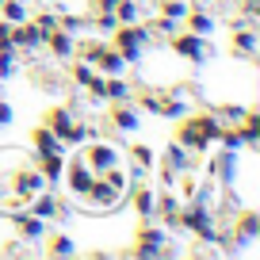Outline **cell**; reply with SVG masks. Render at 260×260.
I'll return each instance as SVG.
<instances>
[{"label":"cell","instance_id":"23","mask_svg":"<svg viewBox=\"0 0 260 260\" xmlns=\"http://www.w3.org/2000/svg\"><path fill=\"white\" fill-rule=\"evenodd\" d=\"M31 146H35V153H65V149H69V146L54 134V130L46 126V122L31 126Z\"/></svg>","mask_w":260,"mask_h":260},{"label":"cell","instance_id":"21","mask_svg":"<svg viewBox=\"0 0 260 260\" xmlns=\"http://www.w3.org/2000/svg\"><path fill=\"white\" fill-rule=\"evenodd\" d=\"M35 169L42 172L46 187L61 184V176H65V153H35Z\"/></svg>","mask_w":260,"mask_h":260},{"label":"cell","instance_id":"24","mask_svg":"<svg viewBox=\"0 0 260 260\" xmlns=\"http://www.w3.org/2000/svg\"><path fill=\"white\" fill-rule=\"evenodd\" d=\"M237 130H241V142H245V149H256L260 146V111L256 107H245V115H241V122H237Z\"/></svg>","mask_w":260,"mask_h":260},{"label":"cell","instance_id":"2","mask_svg":"<svg viewBox=\"0 0 260 260\" xmlns=\"http://www.w3.org/2000/svg\"><path fill=\"white\" fill-rule=\"evenodd\" d=\"M169 230L157 218H138V230H134V245L126 249V256H142V260H157V256H176L172 249Z\"/></svg>","mask_w":260,"mask_h":260},{"label":"cell","instance_id":"29","mask_svg":"<svg viewBox=\"0 0 260 260\" xmlns=\"http://www.w3.org/2000/svg\"><path fill=\"white\" fill-rule=\"evenodd\" d=\"M214 146L230 149V153H241V149H245V142H241V130H237V126H222V130H218V142H214Z\"/></svg>","mask_w":260,"mask_h":260},{"label":"cell","instance_id":"37","mask_svg":"<svg viewBox=\"0 0 260 260\" xmlns=\"http://www.w3.org/2000/svg\"><path fill=\"white\" fill-rule=\"evenodd\" d=\"M214 115L222 119V126H237L245 115V104H222V107H214Z\"/></svg>","mask_w":260,"mask_h":260},{"label":"cell","instance_id":"18","mask_svg":"<svg viewBox=\"0 0 260 260\" xmlns=\"http://www.w3.org/2000/svg\"><path fill=\"white\" fill-rule=\"evenodd\" d=\"M42 46L50 50V54L57 57V61H69V57H77V35L61 31V27H54V31L42 39Z\"/></svg>","mask_w":260,"mask_h":260},{"label":"cell","instance_id":"39","mask_svg":"<svg viewBox=\"0 0 260 260\" xmlns=\"http://www.w3.org/2000/svg\"><path fill=\"white\" fill-rule=\"evenodd\" d=\"M12 122H16V107L8 100H0V126H12Z\"/></svg>","mask_w":260,"mask_h":260},{"label":"cell","instance_id":"31","mask_svg":"<svg viewBox=\"0 0 260 260\" xmlns=\"http://www.w3.org/2000/svg\"><path fill=\"white\" fill-rule=\"evenodd\" d=\"M115 16H119V23H142V4L138 0H119Z\"/></svg>","mask_w":260,"mask_h":260},{"label":"cell","instance_id":"41","mask_svg":"<svg viewBox=\"0 0 260 260\" xmlns=\"http://www.w3.org/2000/svg\"><path fill=\"white\" fill-rule=\"evenodd\" d=\"M0 256H27V249H23V245H4Z\"/></svg>","mask_w":260,"mask_h":260},{"label":"cell","instance_id":"43","mask_svg":"<svg viewBox=\"0 0 260 260\" xmlns=\"http://www.w3.org/2000/svg\"><path fill=\"white\" fill-rule=\"evenodd\" d=\"M241 4H260V0H241Z\"/></svg>","mask_w":260,"mask_h":260},{"label":"cell","instance_id":"34","mask_svg":"<svg viewBox=\"0 0 260 260\" xmlns=\"http://www.w3.org/2000/svg\"><path fill=\"white\" fill-rule=\"evenodd\" d=\"M19 50H0V81H12L19 73Z\"/></svg>","mask_w":260,"mask_h":260},{"label":"cell","instance_id":"9","mask_svg":"<svg viewBox=\"0 0 260 260\" xmlns=\"http://www.w3.org/2000/svg\"><path fill=\"white\" fill-rule=\"evenodd\" d=\"M230 50H234V57H241V61H252L260 50V35L256 27H252V19H237L234 27H230Z\"/></svg>","mask_w":260,"mask_h":260},{"label":"cell","instance_id":"25","mask_svg":"<svg viewBox=\"0 0 260 260\" xmlns=\"http://www.w3.org/2000/svg\"><path fill=\"white\" fill-rule=\"evenodd\" d=\"M42 249H46V256H61V260L81 252V249H77V241H73L69 234H46V237H42Z\"/></svg>","mask_w":260,"mask_h":260},{"label":"cell","instance_id":"38","mask_svg":"<svg viewBox=\"0 0 260 260\" xmlns=\"http://www.w3.org/2000/svg\"><path fill=\"white\" fill-rule=\"evenodd\" d=\"M57 27H61V31H69V35H77V31H84V27H88V19H84V16H61V12H57Z\"/></svg>","mask_w":260,"mask_h":260},{"label":"cell","instance_id":"26","mask_svg":"<svg viewBox=\"0 0 260 260\" xmlns=\"http://www.w3.org/2000/svg\"><path fill=\"white\" fill-rule=\"evenodd\" d=\"M130 165H134V169H142V172L149 176V172H153V165H157V149L146 146V142H134V146H130Z\"/></svg>","mask_w":260,"mask_h":260},{"label":"cell","instance_id":"1","mask_svg":"<svg viewBox=\"0 0 260 260\" xmlns=\"http://www.w3.org/2000/svg\"><path fill=\"white\" fill-rule=\"evenodd\" d=\"M218 130H222V119L214 111H203V107H195V111L180 115L176 119V130H172V138L187 149L191 157H207L218 142Z\"/></svg>","mask_w":260,"mask_h":260},{"label":"cell","instance_id":"42","mask_svg":"<svg viewBox=\"0 0 260 260\" xmlns=\"http://www.w3.org/2000/svg\"><path fill=\"white\" fill-rule=\"evenodd\" d=\"M115 4H119V0H92V8H96V12H115Z\"/></svg>","mask_w":260,"mask_h":260},{"label":"cell","instance_id":"44","mask_svg":"<svg viewBox=\"0 0 260 260\" xmlns=\"http://www.w3.org/2000/svg\"><path fill=\"white\" fill-rule=\"evenodd\" d=\"M138 4H149V0H138Z\"/></svg>","mask_w":260,"mask_h":260},{"label":"cell","instance_id":"6","mask_svg":"<svg viewBox=\"0 0 260 260\" xmlns=\"http://www.w3.org/2000/svg\"><path fill=\"white\" fill-rule=\"evenodd\" d=\"M81 57L92 61V69L100 77H122L126 73V61H122V54L111 42H88V46H81Z\"/></svg>","mask_w":260,"mask_h":260},{"label":"cell","instance_id":"19","mask_svg":"<svg viewBox=\"0 0 260 260\" xmlns=\"http://www.w3.org/2000/svg\"><path fill=\"white\" fill-rule=\"evenodd\" d=\"M12 46L23 50V54H35V50H42V31L31 23V19H23V23H12Z\"/></svg>","mask_w":260,"mask_h":260},{"label":"cell","instance_id":"14","mask_svg":"<svg viewBox=\"0 0 260 260\" xmlns=\"http://www.w3.org/2000/svg\"><path fill=\"white\" fill-rule=\"evenodd\" d=\"M27 211L31 214H39V218H46V222H61L65 218V207H61V199H57L50 187H42V191H35L31 199H27Z\"/></svg>","mask_w":260,"mask_h":260},{"label":"cell","instance_id":"27","mask_svg":"<svg viewBox=\"0 0 260 260\" xmlns=\"http://www.w3.org/2000/svg\"><path fill=\"white\" fill-rule=\"evenodd\" d=\"M92 77H96V69H92V61H84V57H69V81L77 84V88H88L92 84Z\"/></svg>","mask_w":260,"mask_h":260},{"label":"cell","instance_id":"33","mask_svg":"<svg viewBox=\"0 0 260 260\" xmlns=\"http://www.w3.org/2000/svg\"><path fill=\"white\" fill-rule=\"evenodd\" d=\"M214 195H218V184H214L211 176H207L203 184H195V187H191V199H195V203H207V207H214Z\"/></svg>","mask_w":260,"mask_h":260},{"label":"cell","instance_id":"22","mask_svg":"<svg viewBox=\"0 0 260 260\" xmlns=\"http://www.w3.org/2000/svg\"><path fill=\"white\" fill-rule=\"evenodd\" d=\"M130 191H134V211H138V218H157V191L153 187H149L146 180H134Z\"/></svg>","mask_w":260,"mask_h":260},{"label":"cell","instance_id":"16","mask_svg":"<svg viewBox=\"0 0 260 260\" xmlns=\"http://www.w3.org/2000/svg\"><path fill=\"white\" fill-rule=\"evenodd\" d=\"M42 122H46L57 138L65 142V134H69V130H73V122H77V107H73V104H54L46 115H42Z\"/></svg>","mask_w":260,"mask_h":260},{"label":"cell","instance_id":"8","mask_svg":"<svg viewBox=\"0 0 260 260\" xmlns=\"http://www.w3.org/2000/svg\"><path fill=\"white\" fill-rule=\"evenodd\" d=\"M169 50L176 57H184V61H191V65H207L211 61V39L191 35V31H184V27H180L176 35H169Z\"/></svg>","mask_w":260,"mask_h":260},{"label":"cell","instance_id":"10","mask_svg":"<svg viewBox=\"0 0 260 260\" xmlns=\"http://www.w3.org/2000/svg\"><path fill=\"white\" fill-rule=\"evenodd\" d=\"M77 149H81V157L88 161V169L96 172V176H100V172H107L111 165H122L119 149H115L111 142H96V138H88L84 146H77Z\"/></svg>","mask_w":260,"mask_h":260},{"label":"cell","instance_id":"7","mask_svg":"<svg viewBox=\"0 0 260 260\" xmlns=\"http://www.w3.org/2000/svg\"><path fill=\"white\" fill-rule=\"evenodd\" d=\"M104 130H111V134H138V130H142L138 104H134V100H115V104H107Z\"/></svg>","mask_w":260,"mask_h":260},{"label":"cell","instance_id":"3","mask_svg":"<svg viewBox=\"0 0 260 260\" xmlns=\"http://www.w3.org/2000/svg\"><path fill=\"white\" fill-rule=\"evenodd\" d=\"M180 230H187L199 245H218V211L207 203H195V199H184L180 203Z\"/></svg>","mask_w":260,"mask_h":260},{"label":"cell","instance_id":"11","mask_svg":"<svg viewBox=\"0 0 260 260\" xmlns=\"http://www.w3.org/2000/svg\"><path fill=\"white\" fill-rule=\"evenodd\" d=\"M4 214L12 218V226H16L19 241H42V237L50 234V222H46V218H39V214H31V211H19V207H8Z\"/></svg>","mask_w":260,"mask_h":260},{"label":"cell","instance_id":"15","mask_svg":"<svg viewBox=\"0 0 260 260\" xmlns=\"http://www.w3.org/2000/svg\"><path fill=\"white\" fill-rule=\"evenodd\" d=\"M180 27H184V31H191V35H203V39H211V35L218 31V19H214L207 8L191 4V8H187V16L180 19Z\"/></svg>","mask_w":260,"mask_h":260},{"label":"cell","instance_id":"30","mask_svg":"<svg viewBox=\"0 0 260 260\" xmlns=\"http://www.w3.org/2000/svg\"><path fill=\"white\" fill-rule=\"evenodd\" d=\"M146 31H149V35H161V39H169V35L180 31V19H169V16H161V12H157V19H149Z\"/></svg>","mask_w":260,"mask_h":260},{"label":"cell","instance_id":"36","mask_svg":"<svg viewBox=\"0 0 260 260\" xmlns=\"http://www.w3.org/2000/svg\"><path fill=\"white\" fill-rule=\"evenodd\" d=\"M27 19H31V23H35V27L42 31V39H46V35H50V31L57 27V12H50V8H42V12H31Z\"/></svg>","mask_w":260,"mask_h":260},{"label":"cell","instance_id":"13","mask_svg":"<svg viewBox=\"0 0 260 260\" xmlns=\"http://www.w3.org/2000/svg\"><path fill=\"white\" fill-rule=\"evenodd\" d=\"M207 176H211L218 187H234V180H237V153L218 149V153L207 161Z\"/></svg>","mask_w":260,"mask_h":260},{"label":"cell","instance_id":"4","mask_svg":"<svg viewBox=\"0 0 260 260\" xmlns=\"http://www.w3.org/2000/svg\"><path fill=\"white\" fill-rule=\"evenodd\" d=\"M107 42L122 54V61H126V65H138L142 54H146L149 31H146V23H119L111 35H107Z\"/></svg>","mask_w":260,"mask_h":260},{"label":"cell","instance_id":"20","mask_svg":"<svg viewBox=\"0 0 260 260\" xmlns=\"http://www.w3.org/2000/svg\"><path fill=\"white\" fill-rule=\"evenodd\" d=\"M84 199H88V207H92V211H111V207L119 203V191H115V187L107 184L104 176H96V180H92V187H88V195H84Z\"/></svg>","mask_w":260,"mask_h":260},{"label":"cell","instance_id":"35","mask_svg":"<svg viewBox=\"0 0 260 260\" xmlns=\"http://www.w3.org/2000/svg\"><path fill=\"white\" fill-rule=\"evenodd\" d=\"M88 27L100 31V35H111L115 27H119V16H115V12H96V16L88 19Z\"/></svg>","mask_w":260,"mask_h":260},{"label":"cell","instance_id":"28","mask_svg":"<svg viewBox=\"0 0 260 260\" xmlns=\"http://www.w3.org/2000/svg\"><path fill=\"white\" fill-rule=\"evenodd\" d=\"M27 16H31L27 0H0V19H8V23H23Z\"/></svg>","mask_w":260,"mask_h":260},{"label":"cell","instance_id":"32","mask_svg":"<svg viewBox=\"0 0 260 260\" xmlns=\"http://www.w3.org/2000/svg\"><path fill=\"white\" fill-rule=\"evenodd\" d=\"M187 8H191V0H157V12L169 19H184Z\"/></svg>","mask_w":260,"mask_h":260},{"label":"cell","instance_id":"12","mask_svg":"<svg viewBox=\"0 0 260 260\" xmlns=\"http://www.w3.org/2000/svg\"><path fill=\"white\" fill-rule=\"evenodd\" d=\"M61 180L69 184V191H73V195H81V199H84V195H88V187H92V180H96V172H92L88 161L77 153V157H69V161H65V176H61Z\"/></svg>","mask_w":260,"mask_h":260},{"label":"cell","instance_id":"5","mask_svg":"<svg viewBox=\"0 0 260 260\" xmlns=\"http://www.w3.org/2000/svg\"><path fill=\"white\" fill-rule=\"evenodd\" d=\"M195 165H199V161H195V157L187 153V149L180 146L176 138H172V146H165L161 153H157V165H153V169H157V176H161V184L172 187L187 169H195Z\"/></svg>","mask_w":260,"mask_h":260},{"label":"cell","instance_id":"17","mask_svg":"<svg viewBox=\"0 0 260 260\" xmlns=\"http://www.w3.org/2000/svg\"><path fill=\"white\" fill-rule=\"evenodd\" d=\"M180 203H184V199H180L172 187H165V191L157 195V222H161L165 230H180Z\"/></svg>","mask_w":260,"mask_h":260},{"label":"cell","instance_id":"40","mask_svg":"<svg viewBox=\"0 0 260 260\" xmlns=\"http://www.w3.org/2000/svg\"><path fill=\"white\" fill-rule=\"evenodd\" d=\"M0 50H16L12 46V23L8 19H0Z\"/></svg>","mask_w":260,"mask_h":260},{"label":"cell","instance_id":"45","mask_svg":"<svg viewBox=\"0 0 260 260\" xmlns=\"http://www.w3.org/2000/svg\"><path fill=\"white\" fill-rule=\"evenodd\" d=\"M46 4H54V0H46Z\"/></svg>","mask_w":260,"mask_h":260}]
</instances>
